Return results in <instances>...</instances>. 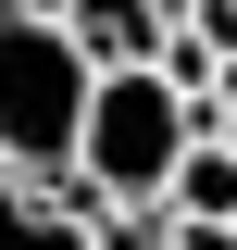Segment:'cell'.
Wrapping results in <instances>:
<instances>
[{
	"mask_svg": "<svg viewBox=\"0 0 237 250\" xmlns=\"http://www.w3.org/2000/svg\"><path fill=\"white\" fill-rule=\"evenodd\" d=\"M212 100H187L162 62H113L100 75V100H88V138H75V200L88 213H162V188H175V163H187V138H212Z\"/></svg>",
	"mask_w": 237,
	"mask_h": 250,
	"instance_id": "6da1fadb",
	"label": "cell"
},
{
	"mask_svg": "<svg viewBox=\"0 0 237 250\" xmlns=\"http://www.w3.org/2000/svg\"><path fill=\"white\" fill-rule=\"evenodd\" d=\"M88 100H100V62L75 50V25L50 0H0V175L62 188L75 138H88Z\"/></svg>",
	"mask_w": 237,
	"mask_h": 250,
	"instance_id": "7a4b0ae2",
	"label": "cell"
},
{
	"mask_svg": "<svg viewBox=\"0 0 237 250\" xmlns=\"http://www.w3.org/2000/svg\"><path fill=\"white\" fill-rule=\"evenodd\" d=\"M62 25H75V50L113 75V62H162V38H175V0H50Z\"/></svg>",
	"mask_w": 237,
	"mask_h": 250,
	"instance_id": "3957f363",
	"label": "cell"
},
{
	"mask_svg": "<svg viewBox=\"0 0 237 250\" xmlns=\"http://www.w3.org/2000/svg\"><path fill=\"white\" fill-rule=\"evenodd\" d=\"M0 250H100V213L75 200V188L0 175Z\"/></svg>",
	"mask_w": 237,
	"mask_h": 250,
	"instance_id": "277c9868",
	"label": "cell"
},
{
	"mask_svg": "<svg viewBox=\"0 0 237 250\" xmlns=\"http://www.w3.org/2000/svg\"><path fill=\"white\" fill-rule=\"evenodd\" d=\"M162 213H187V225H237V125H212V138H187L175 188H162Z\"/></svg>",
	"mask_w": 237,
	"mask_h": 250,
	"instance_id": "5b68a950",
	"label": "cell"
},
{
	"mask_svg": "<svg viewBox=\"0 0 237 250\" xmlns=\"http://www.w3.org/2000/svg\"><path fill=\"white\" fill-rule=\"evenodd\" d=\"M100 250H175V213H100Z\"/></svg>",
	"mask_w": 237,
	"mask_h": 250,
	"instance_id": "8992f818",
	"label": "cell"
},
{
	"mask_svg": "<svg viewBox=\"0 0 237 250\" xmlns=\"http://www.w3.org/2000/svg\"><path fill=\"white\" fill-rule=\"evenodd\" d=\"M175 250H237V225H187L175 213Z\"/></svg>",
	"mask_w": 237,
	"mask_h": 250,
	"instance_id": "52a82bcc",
	"label": "cell"
},
{
	"mask_svg": "<svg viewBox=\"0 0 237 250\" xmlns=\"http://www.w3.org/2000/svg\"><path fill=\"white\" fill-rule=\"evenodd\" d=\"M175 13H187V0H175Z\"/></svg>",
	"mask_w": 237,
	"mask_h": 250,
	"instance_id": "ba28073f",
	"label": "cell"
}]
</instances>
